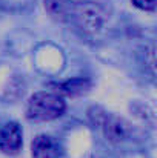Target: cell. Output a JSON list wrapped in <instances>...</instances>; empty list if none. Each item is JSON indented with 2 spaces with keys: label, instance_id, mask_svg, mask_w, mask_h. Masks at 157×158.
<instances>
[{
  "label": "cell",
  "instance_id": "2",
  "mask_svg": "<svg viewBox=\"0 0 157 158\" xmlns=\"http://www.w3.org/2000/svg\"><path fill=\"white\" fill-rule=\"evenodd\" d=\"M72 15H76L77 23L85 32L94 34L102 29L105 23V12L103 9L93 3V2H82L76 6Z\"/></svg>",
  "mask_w": 157,
  "mask_h": 158
},
{
  "label": "cell",
  "instance_id": "3",
  "mask_svg": "<svg viewBox=\"0 0 157 158\" xmlns=\"http://www.w3.org/2000/svg\"><path fill=\"white\" fill-rule=\"evenodd\" d=\"M22 149V129L17 123H6L0 129V151L6 155H15Z\"/></svg>",
  "mask_w": 157,
  "mask_h": 158
},
{
  "label": "cell",
  "instance_id": "6",
  "mask_svg": "<svg viewBox=\"0 0 157 158\" xmlns=\"http://www.w3.org/2000/svg\"><path fill=\"white\" fill-rule=\"evenodd\" d=\"M77 5V0H45L48 14L57 20H66L69 15H72Z\"/></svg>",
  "mask_w": 157,
  "mask_h": 158
},
{
  "label": "cell",
  "instance_id": "8",
  "mask_svg": "<svg viewBox=\"0 0 157 158\" xmlns=\"http://www.w3.org/2000/svg\"><path fill=\"white\" fill-rule=\"evenodd\" d=\"M133 5L142 11H154L157 5V0H131Z\"/></svg>",
  "mask_w": 157,
  "mask_h": 158
},
{
  "label": "cell",
  "instance_id": "9",
  "mask_svg": "<svg viewBox=\"0 0 157 158\" xmlns=\"http://www.w3.org/2000/svg\"><path fill=\"white\" fill-rule=\"evenodd\" d=\"M148 60H150L148 66H150L151 72L154 74V45H151V48H150V51H148Z\"/></svg>",
  "mask_w": 157,
  "mask_h": 158
},
{
  "label": "cell",
  "instance_id": "4",
  "mask_svg": "<svg viewBox=\"0 0 157 158\" xmlns=\"http://www.w3.org/2000/svg\"><path fill=\"white\" fill-rule=\"evenodd\" d=\"M33 158H59V146L50 135H37L31 143Z\"/></svg>",
  "mask_w": 157,
  "mask_h": 158
},
{
  "label": "cell",
  "instance_id": "5",
  "mask_svg": "<svg viewBox=\"0 0 157 158\" xmlns=\"http://www.w3.org/2000/svg\"><path fill=\"white\" fill-rule=\"evenodd\" d=\"M102 129H103L106 140H109L112 143H120L126 137V126L117 117L105 115L102 120Z\"/></svg>",
  "mask_w": 157,
  "mask_h": 158
},
{
  "label": "cell",
  "instance_id": "7",
  "mask_svg": "<svg viewBox=\"0 0 157 158\" xmlns=\"http://www.w3.org/2000/svg\"><path fill=\"white\" fill-rule=\"evenodd\" d=\"M57 88L65 95H79V94H83V92L88 91L89 81L88 80H83V78H74V80L66 81L63 85H59Z\"/></svg>",
  "mask_w": 157,
  "mask_h": 158
},
{
  "label": "cell",
  "instance_id": "1",
  "mask_svg": "<svg viewBox=\"0 0 157 158\" xmlns=\"http://www.w3.org/2000/svg\"><path fill=\"white\" fill-rule=\"evenodd\" d=\"M66 109L62 95L55 92H37L26 106V117L31 121H50L59 118Z\"/></svg>",
  "mask_w": 157,
  "mask_h": 158
}]
</instances>
